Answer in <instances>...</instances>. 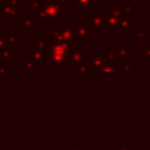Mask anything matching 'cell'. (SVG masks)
<instances>
[{"instance_id": "obj_31", "label": "cell", "mask_w": 150, "mask_h": 150, "mask_svg": "<svg viewBox=\"0 0 150 150\" xmlns=\"http://www.w3.org/2000/svg\"><path fill=\"white\" fill-rule=\"evenodd\" d=\"M144 2L150 4V0H138V4H144Z\"/></svg>"}, {"instance_id": "obj_21", "label": "cell", "mask_w": 150, "mask_h": 150, "mask_svg": "<svg viewBox=\"0 0 150 150\" xmlns=\"http://www.w3.org/2000/svg\"><path fill=\"white\" fill-rule=\"evenodd\" d=\"M116 55L118 57H131L132 56V53L129 50V48L127 46H121V47L117 48Z\"/></svg>"}, {"instance_id": "obj_7", "label": "cell", "mask_w": 150, "mask_h": 150, "mask_svg": "<svg viewBox=\"0 0 150 150\" xmlns=\"http://www.w3.org/2000/svg\"><path fill=\"white\" fill-rule=\"evenodd\" d=\"M86 48L83 46H74L71 53H70V62L73 63V66H77V64H81V63H84L86 62Z\"/></svg>"}, {"instance_id": "obj_18", "label": "cell", "mask_w": 150, "mask_h": 150, "mask_svg": "<svg viewBox=\"0 0 150 150\" xmlns=\"http://www.w3.org/2000/svg\"><path fill=\"white\" fill-rule=\"evenodd\" d=\"M105 73H109V74L118 73V74H121V73H123V71H122V69H121V68H117V67H116V64L105 63V64L102 67V69L100 70V73H98V74H105Z\"/></svg>"}, {"instance_id": "obj_10", "label": "cell", "mask_w": 150, "mask_h": 150, "mask_svg": "<svg viewBox=\"0 0 150 150\" xmlns=\"http://www.w3.org/2000/svg\"><path fill=\"white\" fill-rule=\"evenodd\" d=\"M76 41H89V27L84 25H75L74 26Z\"/></svg>"}, {"instance_id": "obj_9", "label": "cell", "mask_w": 150, "mask_h": 150, "mask_svg": "<svg viewBox=\"0 0 150 150\" xmlns=\"http://www.w3.org/2000/svg\"><path fill=\"white\" fill-rule=\"evenodd\" d=\"M105 59L103 53H98V52H91L90 53V64L91 67L95 69V71L98 74L100 70L102 69V67L105 64Z\"/></svg>"}, {"instance_id": "obj_30", "label": "cell", "mask_w": 150, "mask_h": 150, "mask_svg": "<svg viewBox=\"0 0 150 150\" xmlns=\"http://www.w3.org/2000/svg\"><path fill=\"white\" fill-rule=\"evenodd\" d=\"M128 2L131 5H135V4H138V0H128Z\"/></svg>"}, {"instance_id": "obj_26", "label": "cell", "mask_w": 150, "mask_h": 150, "mask_svg": "<svg viewBox=\"0 0 150 150\" xmlns=\"http://www.w3.org/2000/svg\"><path fill=\"white\" fill-rule=\"evenodd\" d=\"M8 48H11V45L6 41L5 36H0V52L4 49H8Z\"/></svg>"}, {"instance_id": "obj_19", "label": "cell", "mask_w": 150, "mask_h": 150, "mask_svg": "<svg viewBox=\"0 0 150 150\" xmlns=\"http://www.w3.org/2000/svg\"><path fill=\"white\" fill-rule=\"evenodd\" d=\"M131 19L132 18H127V16L121 18V21H120V25H118V30H131L132 29Z\"/></svg>"}, {"instance_id": "obj_1", "label": "cell", "mask_w": 150, "mask_h": 150, "mask_svg": "<svg viewBox=\"0 0 150 150\" xmlns=\"http://www.w3.org/2000/svg\"><path fill=\"white\" fill-rule=\"evenodd\" d=\"M47 36H53L55 41H62L69 43H74L76 41L75 30L74 27L71 26H62V25L53 26V28L47 32Z\"/></svg>"}, {"instance_id": "obj_14", "label": "cell", "mask_w": 150, "mask_h": 150, "mask_svg": "<svg viewBox=\"0 0 150 150\" xmlns=\"http://www.w3.org/2000/svg\"><path fill=\"white\" fill-rule=\"evenodd\" d=\"M71 5L75 9H94L97 4L95 0H74Z\"/></svg>"}, {"instance_id": "obj_27", "label": "cell", "mask_w": 150, "mask_h": 150, "mask_svg": "<svg viewBox=\"0 0 150 150\" xmlns=\"http://www.w3.org/2000/svg\"><path fill=\"white\" fill-rule=\"evenodd\" d=\"M121 69H122V71H123V73H131V71H132V64H131V63L123 62V63H122Z\"/></svg>"}, {"instance_id": "obj_15", "label": "cell", "mask_w": 150, "mask_h": 150, "mask_svg": "<svg viewBox=\"0 0 150 150\" xmlns=\"http://www.w3.org/2000/svg\"><path fill=\"white\" fill-rule=\"evenodd\" d=\"M20 67L28 74H36L38 69H36V63L33 61V59L30 56L26 57V60L23 62L20 63Z\"/></svg>"}, {"instance_id": "obj_6", "label": "cell", "mask_w": 150, "mask_h": 150, "mask_svg": "<svg viewBox=\"0 0 150 150\" xmlns=\"http://www.w3.org/2000/svg\"><path fill=\"white\" fill-rule=\"evenodd\" d=\"M105 28L107 30H118V25L121 21L120 15H117L111 8H108L105 11Z\"/></svg>"}, {"instance_id": "obj_16", "label": "cell", "mask_w": 150, "mask_h": 150, "mask_svg": "<svg viewBox=\"0 0 150 150\" xmlns=\"http://www.w3.org/2000/svg\"><path fill=\"white\" fill-rule=\"evenodd\" d=\"M47 47H48L47 35H39V36L36 38V40L32 42V48H35V49L46 50Z\"/></svg>"}, {"instance_id": "obj_29", "label": "cell", "mask_w": 150, "mask_h": 150, "mask_svg": "<svg viewBox=\"0 0 150 150\" xmlns=\"http://www.w3.org/2000/svg\"><path fill=\"white\" fill-rule=\"evenodd\" d=\"M4 2L12 4V5H18V4H20V0H4Z\"/></svg>"}, {"instance_id": "obj_22", "label": "cell", "mask_w": 150, "mask_h": 150, "mask_svg": "<svg viewBox=\"0 0 150 150\" xmlns=\"http://www.w3.org/2000/svg\"><path fill=\"white\" fill-rule=\"evenodd\" d=\"M103 55H104V59H105V62L107 63L116 64V61H117L116 53H112V52H103Z\"/></svg>"}, {"instance_id": "obj_32", "label": "cell", "mask_w": 150, "mask_h": 150, "mask_svg": "<svg viewBox=\"0 0 150 150\" xmlns=\"http://www.w3.org/2000/svg\"><path fill=\"white\" fill-rule=\"evenodd\" d=\"M68 150H84V148H69Z\"/></svg>"}, {"instance_id": "obj_33", "label": "cell", "mask_w": 150, "mask_h": 150, "mask_svg": "<svg viewBox=\"0 0 150 150\" xmlns=\"http://www.w3.org/2000/svg\"><path fill=\"white\" fill-rule=\"evenodd\" d=\"M96 4H105V0H95Z\"/></svg>"}, {"instance_id": "obj_12", "label": "cell", "mask_w": 150, "mask_h": 150, "mask_svg": "<svg viewBox=\"0 0 150 150\" xmlns=\"http://www.w3.org/2000/svg\"><path fill=\"white\" fill-rule=\"evenodd\" d=\"M36 25H38V20H34L29 14L22 15V19L20 20V29L22 32H29Z\"/></svg>"}, {"instance_id": "obj_17", "label": "cell", "mask_w": 150, "mask_h": 150, "mask_svg": "<svg viewBox=\"0 0 150 150\" xmlns=\"http://www.w3.org/2000/svg\"><path fill=\"white\" fill-rule=\"evenodd\" d=\"M90 68H91V64L90 62H84V63H81V64H77L73 68L74 73L75 74H89L90 73Z\"/></svg>"}, {"instance_id": "obj_34", "label": "cell", "mask_w": 150, "mask_h": 150, "mask_svg": "<svg viewBox=\"0 0 150 150\" xmlns=\"http://www.w3.org/2000/svg\"><path fill=\"white\" fill-rule=\"evenodd\" d=\"M118 150H137V149H131V148H128V149H118Z\"/></svg>"}, {"instance_id": "obj_5", "label": "cell", "mask_w": 150, "mask_h": 150, "mask_svg": "<svg viewBox=\"0 0 150 150\" xmlns=\"http://www.w3.org/2000/svg\"><path fill=\"white\" fill-rule=\"evenodd\" d=\"M47 67L49 69L53 68H74L73 63L70 62L69 56L66 55H59V54H49L48 53V62Z\"/></svg>"}, {"instance_id": "obj_23", "label": "cell", "mask_w": 150, "mask_h": 150, "mask_svg": "<svg viewBox=\"0 0 150 150\" xmlns=\"http://www.w3.org/2000/svg\"><path fill=\"white\" fill-rule=\"evenodd\" d=\"M15 56H16V54H15L14 52H12L11 48H8V49H4V50L0 52V59H1V60L11 61V59H13V57H15Z\"/></svg>"}, {"instance_id": "obj_20", "label": "cell", "mask_w": 150, "mask_h": 150, "mask_svg": "<svg viewBox=\"0 0 150 150\" xmlns=\"http://www.w3.org/2000/svg\"><path fill=\"white\" fill-rule=\"evenodd\" d=\"M132 39L135 41H148L149 40V32L148 30H137V32H134Z\"/></svg>"}, {"instance_id": "obj_2", "label": "cell", "mask_w": 150, "mask_h": 150, "mask_svg": "<svg viewBox=\"0 0 150 150\" xmlns=\"http://www.w3.org/2000/svg\"><path fill=\"white\" fill-rule=\"evenodd\" d=\"M41 9L46 13V15L48 18L47 23L49 26H53V21L54 20H59V21L63 20L62 5L56 0H42Z\"/></svg>"}, {"instance_id": "obj_35", "label": "cell", "mask_w": 150, "mask_h": 150, "mask_svg": "<svg viewBox=\"0 0 150 150\" xmlns=\"http://www.w3.org/2000/svg\"><path fill=\"white\" fill-rule=\"evenodd\" d=\"M149 8H150V4H149Z\"/></svg>"}, {"instance_id": "obj_3", "label": "cell", "mask_w": 150, "mask_h": 150, "mask_svg": "<svg viewBox=\"0 0 150 150\" xmlns=\"http://www.w3.org/2000/svg\"><path fill=\"white\" fill-rule=\"evenodd\" d=\"M0 15H2L6 21L21 20L22 19V14H21L20 4L12 5V4H7V2H2L0 5Z\"/></svg>"}, {"instance_id": "obj_8", "label": "cell", "mask_w": 150, "mask_h": 150, "mask_svg": "<svg viewBox=\"0 0 150 150\" xmlns=\"http://www.w3.org/2000/svg\"><path fill=\"white\" fill-rule=\"evenodd\" d=\"M89 30H107L105 28V15L94 14L89 21Z\"/></svg>"}, {"instance_id": "obj_25", "label": "cell", "mask_w": 150, "mask_h": 150, "mask_svg": "<svg viewBox=\"0 0 150 150\" xmlns=\"http://www.w3.org/2000/svg\"><path fill=\"white\" fill-rule=\"evenodd\" d=\"M42 7V0H32L26 5L27 9H33V11H39Z\"/></svg>"}, {"instance_id": "obj_11", "label": "cell", "mask_w": 150, "mask_h": 150, "mask_svg": "<svg viewBox=\"0 0 150 150\" xmlns=\"http://www.w3.org/2000/svg\"><path fill=\"white\" fill-rule=\"evenodd\" d=\"M30 57L35 63H47L48 62V50H41V49H35L32 48L30 50Z\"/></svg>"}, {"instance_id": "obj_13", "label": "cell", "mask_w": 150, "mask_h": 150, "mask_svg": "<svg viewBox=\"0 0 150 150\" xmlns=\"http://www.w3.org/2000/svg\"><path fill=\"white\" fill-rule=\"evenodd\" d=\"M4 36H5L6 41L11 46H15V47H20L21 46V38L16 34L15 30H5L4 32Z\"/></svg>"}, {"instance_id": "obj_4", "label": "cell", "mask_w": 150, "mask_h": 150, "mask_svg": "<svg viewBox=\"0 0 150 150\" xmlns=\"http://www.w3.org/2000/svg\"><path fill=\"white\" fill-rule=\"evenodd\" d=\"M74 43L69 42H62V41H48L47 50L49 54H59V55H66L70 56V53L74 48Z\"/></svg>"}, {"instance_id": "obj_24", "label": "cell", "mask_w": 150, "mask_h": 150, "mask_svg": "<svg viewBox=\"0 0 150 150\" xmlns=\"http://www.w3.org/2000/svg\"><path fill=\"white\" fill-rule=\"evenodd\" d=\"M11 73V61L0 59V74H9Z\"/></svg>"}, {"instance_id": "obj_28", "label": "cell", "mask_w": 150, "mask_h": 150, "mask_svg": "<svg viewBox=\"0 0 150 150\" xmlns=\"http://www.w3.org/2000/svg\"><path fill=\"white\" fill-rule=\"evenodd\" d=\"M143 55L146 56V57H150V46L143 49Z\"/></svg>"}]
</instances>
